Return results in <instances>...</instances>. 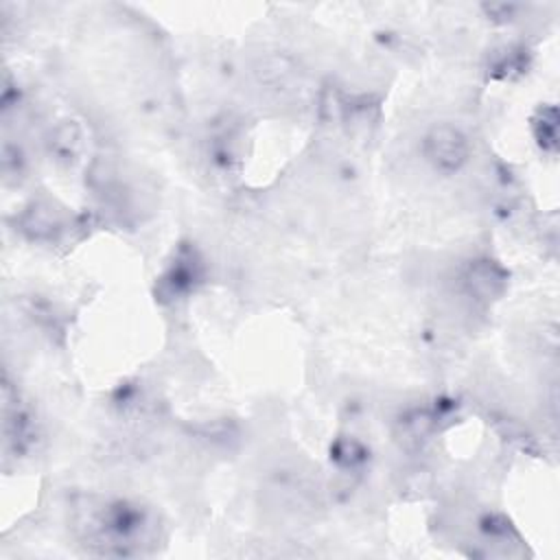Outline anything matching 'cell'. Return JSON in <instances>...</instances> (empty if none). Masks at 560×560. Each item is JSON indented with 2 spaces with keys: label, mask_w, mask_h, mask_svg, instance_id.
Segmentation results:
<instances>
[{
  "label": "cell",
  "mask_w": 560,
  "mask_h": 560,
  "mask_svg": "<svg viewBox=\"0 0 560 560\" xmlns=\"http://www.w3.org/2000/svg\"><path fill=\"white\" fill-rule=\"evenodd\" d=\"M424 155L440 171H457L468 155V144L457 127L440 125L424 138Z\"/></svg>",
  "instance_id": "cell-1"
}]
</instances>
